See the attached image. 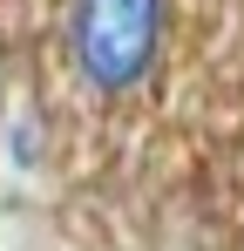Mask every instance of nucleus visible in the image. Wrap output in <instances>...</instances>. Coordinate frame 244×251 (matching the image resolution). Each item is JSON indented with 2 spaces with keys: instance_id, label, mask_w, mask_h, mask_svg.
<instances>
[{
  "instance_id": "obj_1",
  "label": "nucleus",
  "mask_w": 244,
  "mask_h": 251,
  "mask_svg": "<svg viewBox=\"0 0 244 251\" xmlns=\"http://www.w3.org/2000/svg\"><path fill=\"white\" fill-rule=\"evenodd\" d=\"M68 54L95 95H129L163 54V0H68Z\"/></svg>"
}]
</instances>
